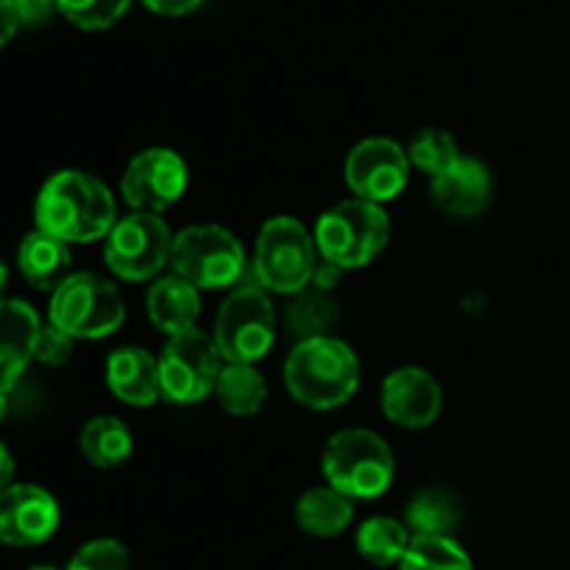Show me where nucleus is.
<instances>
[{
	"label": "nucleus",
	"instance_id": "nucleus-27",
	"mask_svg": "<svg viewBox=\"0 0 570 570\" xmlns=\"http://www.w3.org/2000/svg\"><path fill=\"white\" fill-rule=\"evenodd\" d=\"M334 323V304L326 298L323 289H304L295 295L293 306L287 309V326L298 334L301 340L321 337Z\"/></svg>",
	"mask_w": 570,
	"mask_h": 570
},
{
	"label": "nucleus",
	"instance_id": "nucleus-21",
	"mask_svg": "<svg viewBox=\"0 0 570 570\" xmlns=\"http://www.w3.org/2000/svg\"><path fill=\"white\" fill-rule=\"evenodd\" d=\"M81 454L87 456L89 465L100 468V471H111L131 460L134 454V438L131 429L115 415H98L81 429Z\"/></svg>",
	"mask_w": 570,
	"mask_h": 570
},
{
	"label": "nucleus",
	"instance_id": "nucleus-13",
	"mask_svg": "<svg viewBox=\"0 0 570 570\" xmlns=\"http://www.w3.org/2000/svg\"><path fill=\"white\" fill-rule=\"evenodd\" d=\"M61 523L53 495L39 484H11L0 499V540L11 549L48 543Z\"/></svg>",
	"mask_w": 570,
	"mask_h": 570
},
{
	"label": "nucleus",
	"instance_id": "nucleus-34",
	"mask_svg": "<svg viewBox=\"0 0 570 570\" xmlns=\"http://www.w3.org/2000/svg\"><path fill=\"white\" fill-rule=\"evenodd\" d=\"M11 454H9V449H6L3 445V490L6 488H11Z\"/></svg>",
	"mask_w": 570,
	"mask_h": 570
},
{
	"label": "nucleus",
	"instance_id": "nucleus-7",
	"mask_svg": "<svg viewBox=\"0 0 570 570\" xmlns=\"http://www.w3.org/2000/svg\"><path fill=\"white\" fill-rule=\"evenodd\" d=\"M50 323L72 340H104L126 321V304L111 282L95 273H72L50 293Z\"/></svg>",
	"mask_w": 570,
	"mask_h": 570
},
{
	"label": "nucleus",
	"instance_id": "nucleus-32",
	"mask_svg": "<svg viewBox=\"0 0 570 570\" xmlns=\"http://www.w3.org/2000/svg\"><path fill=\"white\" fill-rule=\"evenodd\" d=\"M204 0H142V6L148 11L159 17H184L193 14L195 9H200Z\"/></svg>",
	"mask_w": 570,
	"mask_h": 570
},
{
	"label": "nucleus",
	"instance_id": "nucleus-30",
	"mask_svg": "<svg viewBox=\"0 0 570 570\" xmlns=\"http://www.w3.org/2000/svg\"><path fill=\"white\" fill-rule=\"evenodd\" d=\"M72 343H76V340H72L70 334H65L61 328H56L53 323H48V326H42V334H39L33 362L48 367H61L72 356Z\"/></svg>",
	"mask_w": 570,
	"mask_h": 570
},
{
	"label": "nucleus",
	"instance_id": "nucleus-2",
	"mask_svg": "<svg viewBox=\"0 0 570 570\" xmlns=\"http://www.w3.org/2000/svg\"><path fill=\"white\" fill-rule=\"evenodd\" d=\"M360 360L354 348L332 334L298 340L284 362V384L298 404L315 412L348 404L360 390Z\"/></svg>",
	"mask_w": 570,
	"mask_h": 570
},
{
	"label": "nucleus",
	"instance_id": "nucleus-17",
	"mask_svg": "<svg viewBox=\"0 0 570 570\" xmlns=\"http://www.w3.org/2000/svg\"><path fill=\"white\" fill-rule=\"evenodd\" d=\"M434 204L454 217H476L488 209L493 195V178L479 159L462 156L451 170L432 178Z\"/></svg>",
	"mask_w": 570,
	"mask_h": 570
},
{
	"label": "nucleus",
	"instance_id": "nucleus-23",
	"mask_svg": "<svg viewBox=\"0 0 570 570\" xmlns=\"http://www.w3.org/2000/svg\"><path fill=\"white\" fill-rule=\"evenodd\" d=\"M215 399L228 415L250 417L265 406L267 384L265 376L256 371V365H223L217 379Z\"/></svg>",
	"mask_w": 570,
	"mask_h": 570
},
{
	"label": "nucleus",
	"instance_id": "nucleus-20",
	"mask_svg": "<svg viewBox=\"0 0 570 570\" xmlns=\"http://www.w3.org/2000/svg\"><path fill=\"white\" fill-rule=\"evenodd\" d=\"M354 521V501L334 488H312L295 501V523L309 538H337Z\"/></svg>",
	"mask_w": 570,
	"mask_h": 570
},
{
	"label": "nucleus",
	"instance_id": "nucleus-19",
	"mask_svg": "<svg viewBox=\"0 0 570 570\" xmlns=\"http://www.w3.org/2000/svg\"><path fill=\"white\" fill-rule=\"evenodd\" d=\"M70 265V245L61 243L53 234L39 232V228H33L22 239L20 248H17V267H20V273L33 289H50V293H56L72 276Z\"/></svg>",
	"mask_w": 570,
	"mask_h": 570
},
{
	"label": "nucleus",
	"instance_id": "nucleus-25",
	"mask_svg": "<svg viewBox=\"0 0 570 570\" xmlns=\"http://www.w3.org/2000/svg\"><path fill=\"white\" fill-rule=\"evenodd\" d=\"M399 570H473V560L454 538H415Z\"/></svg>",
	"mask_w": 570,
	"mask_h": 570
},
{
	"label": "nucleus",
	"instance_id": "nucleus-1",
	"mask_svg": "<svg viewBox=\"0 0 570 570\" xmlns=\"http://www.w3.org/2000/svg\"><path fill=\"white\" fill-rule=\"evenodd\" d=\"M39 232L67 245L98 243L117 226V204L109 187L92 173L59 170L42 184L33 204Z\"/></svg>",
	"mask_w": 570,
	"mask_h": 570
},
{
	"label": "nucleus",
	"instance_id": "nucleus-5",
	"mask_svg": "<svg viewBox=\"0 0 570 570\" xmlns=\"http://www.w3.org/2000/svg\"><path fill=\"white\" fill-rule=\"evenodd\" d=\"M317 271L315 234L295 217L278 215L262 226L254 250L256 284L267 293L298 295L309 289Z\"/></svg>",
	"mask_w": 570,
	"mask_h": 570
},
{
	"label": "nucleus",
	"instance_id": "nucleus-6",
	"mask_svg": "<svg viewBox=\"0 0 570 570\" xmlns=\"http://www.w3.org/2000/svg\"><path fill=\"white\" fill-rule=\"evenodd\" d=\"M215 345L228 365H256L276 343V309L259 284L237 287L215 317Z\"/></svg>",
	"mask_w": 570,
	"mask_h": 570
},
{
	"label": "nucleus",
	"instance_id": "nucleus-16",
	"mask_svg": "<svg viewBox=\"0 0 570 570\" xmlns=\"http://www.w3.org/2000/svg\"><path fill=\"white\" fill-rule=\"evenodd\" d=\"M42 334V323L26 301H3V345H0V387L3 399L20 382L26 367L37 356V343Z\"/></svg>",
	"mask_w": 570,
	"mask_h": 570
},
{
	"label": "nucleus",
	"instance_id": "nucleus-12",
	"mask_svg": "<svg viewBox=\"0 0 570 570\" xmlns=\"http://www.w3.org/2000/svg\"><path fill=\"white\" fill-rule=\"evenodd\" d=\"M410 154L390 137H367L345 159V184L351 193L371 204H390L410 181Z\"/></svg>",
	"mask_w": 570,
	"mask_h": 570
},
{
	"label": "nucleus",
	"instance_id": "nucleus-4",
	"mask_svg": "<svg viewBox=\"0 0 570 570\" xmlns=\"http://www.w3.org/2000/svg\"><path fill=\"white\" fill-rule=\"evenodd\" d=\"M323 476L351 501L382 499L395 479V456L371 429H343L323 451Z\"/></svg>",
	"mask_w": 570,
	"mask_h": 570
},
{
	"label": "nucleus",
	"instance_id": "nucleus-10",
	"mask_svg": "<svg viewBox=\"0 0 570 570\" xmlns=\"http://www.w3.org/2000/svg\"><path fill=\"white\" fill-rule=\"evenodd\" d=\"M173 234L159 215L131 212L117 220L104 243L106 267L122 282H150L161 267L170 265Z\"/></svg>",
	"mask_w": 570,
	"mask_h": 570
},
{
	"label": "nucleus",
	"instance_id": "nucleus-28",
	"mask_svg": "<svg viewBox=\"0 0 570 570\" xmlns=\"http://www.w3.org/2000/svg\"><path fill=\"white\" fill-rule=\"evenodd\" d=\"M131 0H59V14H65L81 31H106L122 20Z\"/></svg>",
	"mask_w": 570,
	"mask_h": 570
},
{
	"label": "nucleus",
	"instance_id": "nucleus-18",
	"mask_svg": "<svg viewBox=\"0 0 570 570\" xmlns=\"http://www.w3.org/2000/svg\"><path fill=\"white\" fill-rule=\"evenodd\" d=\"M145 309H148L150 323L167 337L193 332L198 328L195 323L200 317V289L178 273H167L150 284Z\"/></svg>",
	"mask_w": 570,
	"mask_h": 570
},
{
	"label": "nucleus",
	"instance_id": "nucleus-8",
	"mask_svg": "<svg viewBox=\"0 0 570 570\" xmlns=\"http://www.w3.org/2000/svg\"><path fill=\"white\" fill-rule=\"evenodd\" d=\"M170 265L198 289H226L245 276V250L228 228L198 223L176 234Z\"/></svg>",
	"mask_w": 570,
	"mask_h": 570
},
{
	"label": "nucleus",
	"instance_id": "nucleus-22",
	"mask_svg": "<svg viewBox=\"0 0 570 570\" xmlns=\"http://www.w3.org/2000/svg\"><path fill=\"white\" fill-rule=\"evenodd\" d=\"M412 532L401 521L387 515L367 518L360 529H356V551L365 562L376 568H393L401 566L412 546Z\"/></svg>",
	"mask_w": 570,
	"mask_h": 570
},
{
	"label": "nucleus",
	"instance_id": "nucleus-11",
	"mask_svg": "<svg viewBox=\"0 0 570 570\" xmlns=\"http://www.w3.org/2000/svg\"><path fill=\"white\" fill-rule=\"evenodd\" d=\"M189 184L187 161L173 148H148L128 161L122 173V200L134 212L161 215L184 198Z\"/></svg>",
	"mask_w": 570,
	"mask_h": 570
},
{
	"label": "nucleus",
	"instance_id": "nucleus-31",
	"mask_svg": "<svg viewBox=\"0 0 570 570\" xmlns=\"http://www.w3.org/2000/svg\"><path fill=\"white\" fill-rule=\"evenodd\" d=\"M14 9L20 11L22 26H39L48 20L53 11H59V0H11Z\"/></svg>",
	"mask_w": 570,
	"mask_h": 570
},
{
	"label": "nucleus",
	"instance_id": "nucleus-15",
	"mask_svg": "<svg viewBox=\"0 0 570 570\" xmlns=\"http://www.w3.org/2000/svg\"><path fill=\"white\" fill-rule=\"evenodd\" d=\"M106 384L128 406H154L161 399L159 360L139 345H122L106 360Z\"/></svg>",
	"mask_w": 570,
	"mask_h": 570
},
{
	"label": "nucleus",
	"instance_id": "nucleus-14",
	"mask_svg": "<svg viewBox=\"0 0 570 570\" xmlns=\"http://www.w3.org/2000/svg\"><path fill=\"white\" fill-rule=\"evenodd\" d=\"M382 412L401 429H426L443 412V387L429 371L415 365L399 367L382 384Z\"/></svg>",
	"mask_w": 570,
	"mask_h": 570
},
{
	"label": "nucleus",
	"instance_id": "nucleus-24",
	"mask_svg": "<svg viewBox=\"0 0 570 570\" xmlns=\"http://www.w3.org/2000/svg\"><path fill=\"white\" fill-rule=\"evenodd\" d=\"M460 527V504L445 490H423L406 507L412 538H451Z\"/></svg>",
	"mask_w": 570,
	"mask_h": 570
},
{
	"label": "nucleus",
	"instance_id": "nucleus-35",
	"mask_svg": "<svg viewBox=\"0 0 570 570\" xmlns=\"http://www.w3.org/2000/svg\"><path fill=\"white\" fill-rule=\"evenodd\" d=\"M28 570H56V568H50V566H37V568H28Z\"/></svg>",
	"mask_w": 570,
	"mask_h": 570
},
{
	"label": "nucleus",
	"instance_id": "nucleus-3",
	"mask_svg": "<svg viewBox=\"0 0 570 570\" xmlns=\"http://www.w3.org/2000/svg\"><path fill=\"white\" fill-rule=\"evenodd\" d=\"M390 243V217L384 206L351 198L334 204L315 223V245L323 262L340 271L371 265Z\"/></svg>",
	"mask_w": 570,
	"mask_h": 570
},
{
	"label": "nucleus",
	"instance_id": "nucleus-29",
	"mask_svg": "<svg viewBox=\"0 0 570 570\" xmlns=\"http://www.w3.org/2000/svg\"><path fill=\"white\" fill-rule=\"evenodd\" d=\"M67 570H131V554L120 540L98 538L72 554Z\"/></svg>",
	"mask_w": 570,
	"mask_h": 570
},
{
	"label": "nucleus",
	"instance_id": "nucleus-33",
	"mask_svg": "<svg viewBox=\"0 0 570 570\" xmlns=\"http://www.w3.org/2000/svg\"><path fill=\"white\" fill-rule=\"evenodd\" d=\"M0 20H3V33H0V42L9 45L11 37H14V33L22 28L20 11L14 9V3H11V0H0Z\"/></svg>",
	"mask_w": 570,
	"mask_h": 570
},
{
	"label": "nucleus",
	"instance_id": "nucleus-9",
	"mask_svg": "<svg viewBox=\"0 0 570 570\" xmlns=\"http://www.w3.org/2000/svg\"><path fill=\"white\" fill-rule=\"evenodd\" d=\"M223 371V356L215 337L200 328L167 337L159 354L161 399L170 404L189 406L215 395L217 379Z\"/></svg>",
	"mask_w": 570,
	"mask_h": 570
},
{
	"label": "nucleus",
	"instance_id": "nucleus-26",
	"mask_svg": "<svg viewBox=\"0 0 570 570\" xmlns=\"http://www.w3.org/2000/svg\"><path fill=\"white\" fill-rule=\"evenodd\" d=\"M406 154H410L412 167L429 173L432 178L443 176L445 170H451L462 159L456 139L443 128H421V131H415Z\"/></svg>",
	"mask_w": 570,
	"mask_h": 570
}]
</instances>
